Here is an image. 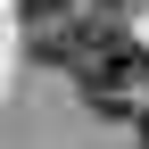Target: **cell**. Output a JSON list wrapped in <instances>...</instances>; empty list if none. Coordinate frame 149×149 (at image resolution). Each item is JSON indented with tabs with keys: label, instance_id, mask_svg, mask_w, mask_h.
I'll return each instance as SVG.
<instances>
[{
	"label": "cell",
	"instance_id": "2",
	"mask_svg": "<svg viewBox=\"0 0 149 149\" xmlns=\"http://www.w3.org/2000/svg\"><path fill=\"white\" fill-rule=\"evenodd\" d=\"M17 8H25L33 25H50V17H66V0H17Z\"/></svg>",
	"mask_w": 149,
	"mask_h": 149
},
{
	"label": "cell",
	"instance_id": "1",
	"mask_svg": "<svg viewBox=\"0 0 149 149\" xmlns=\"http://www.w3.org/2000/svg\"><path fill=\"white\" fill-rule=\"evenodd\" d=\"M74 91H83L100 116H133L141 91H149V50H141V42H124V33H108V42L74 66Z\"/></svg>",
	"mask_w": 149,
	"mask_h": 149
},
{
	"label": "cell",
	"instance_id": "4",
	"mask_svg": "<svg viewBox=\"0 0 149 149\" xmlns=\"http://www.w3.org/2000/svg\"><path fill=\"white\" fill-rule=\"evenodd\" d=\"M91 8H100V17H108V8H124V0H91Z\"/></svg>",
	"mask_w": 149,
	"mask_h": 149
},
{
	"label": "cell",
	"instance_id": "3",
	"mask_svg": "<svg viewBox=\"0 0 149 149\" xmlns=\"http://www.w3.org/2000/svg\"><path fill=\"white\" fill-rule=\"evenodd\" d=\"M133 133H141V141H149V91H141V108H133Z\"/></svg>",
	"mask_w": 149,
	"mask_h": 149
}]
</instances>
